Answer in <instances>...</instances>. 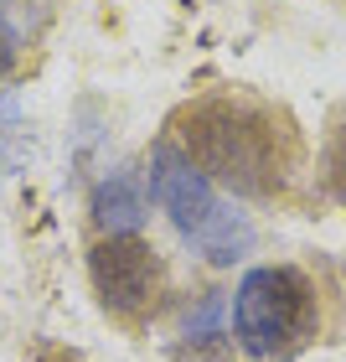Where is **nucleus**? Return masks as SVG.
<instances>
[{
  "mask_svg": "<svg viewBox=\"0 0 346 362\" xmlns=\"http://www.w3.org/2000/svg\"><path fill=\"white\" fill-rule=\"evenodd\" d=\"M145 181H150V197L160 202V212L176 223V233L186 243H196L207 254V264H238L253 249V223L243 212H233V202H222L217 187L171 140H160L150 151Z\"/></svg>",
  "mask_w": 346,
  "mask_h": 362,
  "instance_id": "f03ea898",
  "label": "nucleus"
},
{
  "mask_svg": "<svg viewBox=\"0 0 346 362\" xmlns=\"http://www.w3.org/2000/svg\"><path fill=\"white\" fill-rule=\"evenodd\" d=\"M93 223L104 228V238L114 233H135L145 223V176L140 171H109L93 192Z\"/></svg>",
  "mask_w": 346,
  "mask_h": 362,
  "instance_id": "39448f33",
  "label": "nucleus"
},
{
  "mask_svg": "<svg viewBox=\"0 0 346 362\" xmlns=\"http://www.w3.org/2000/svg\"><path fill=\"white\" fill-rule=\"evenodd\" d=\"M331 187L341 192V202H346V124H336V140H331Z\"/></svg>",
  "mask_w": 346,
  "mask_h": 362,
  "instance_id": "423d86ee",
  "label": "nucleus"
},
{
  "mask_svg": "<svg viewBox=\"0 0 346 362\" xmlns=\"http://www.w3.org/2000/svg\"><path fill=\"white\" fill-rule=\"evenodd\" d=\"M171 145L212 187H227L238 197H274L294 171L290 119L249 98H202L181 109L171 124Z\"/></svg>",
  "mask_w": 346,
  "mask_h": 362,
  "instance_id": "f257e3e1",
  "label": "nucleus"
},
{
  "mask_svg": "<svg viewBox=\"0 0 346 362\" xmlns=\"http://www.w3.org/2000/svg\"><path fill=\"white\" fill-rule=\"evenodd\" d=\"M310 332H316V285L294 264H258L238 279L233 337L249 357H290L310 341Z\"/></svg>",
  "mask_w": 346,
  "mask_h": 362,
  "instance_id": "7ed1b4c3",
  "label": "nucleus"
},
{
  "mask_svg": "<svg viewBox=\"0 0 346 362\" xmlns=\"http://www.w3.org/2000/svg\"><path fill=\"white\" fill-rule=\"evenodd\" d=\"M16 68V26L0 21V83H6V73Z\"/></svg>",
  "mask_w": 346,
  "mask_h": 362,
  "instance_id": "0eeeda50",
  "label": "nucleus"
},
{
  "mask_svg": "<svg viewBox=\"0 0 346 362\" xmlns=\"http://www.w3.org/2000/svg\"><path fill=\"white\" fill-rule=\"evenodd\" d=\"M37 362H83V357H78L73 347H47V352H42Z\"/></svg>",
  "mask_w": 346,
  "mask_h": 362,
  "instance_id": "6e6552de",
  "label": "nucleus"
},
{
  "mask_svg": "<svg viewBox=\"0 0 346 362\" xmlns=\"http://www.w3.org/2000/svg\"><path fill=\"white\" fill-rule=\"evenodd\" d=\"M88 274H93L98 300H104L114 316H145V310L155 305L160 259H155V249L140 233L98 238L93 254H88Z\"/></svg>",
  "mask_w": 346,
  "mask_h": 362,
  "instance_id": "20e7f679",
  "label": "nucleus"
}]
</instances>
